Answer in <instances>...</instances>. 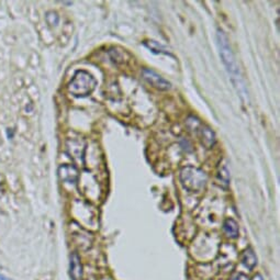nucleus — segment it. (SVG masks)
Masks as SVG:
<instances>
[{
  "instance_id": "f257e3e1",
  "label": "nucleus",
  "mask_w": 280,
  "mask_h": 280,
  "mask_svg": "<svg viewBox=\"0 0 280 280\" xmlns=\"http://www.w3.org/2000/svg\"><path fill=\"white\" fill-rule=\"evenodd\" d=\"M216 41H218V47H219V52L220 56L222 58L223 64L227 67V70L229 71V74L231 75V78L233 84L235 85V87L238 88L241 93H243L242 96L246 97L245 93V87L243 85V80L240 74V70H238V65L235 60V56L232 52L231 45H230L229 39L227 37L222 30L219 29L218 32H216Z\"/></svg>"
},
{
  "instance_id": "f03ea898",
  "label": "nucleus",
  "mask_w": 280,
  "mask_h": 280,
  "mask_svg": "<svg viewBox=\"0 0 280 280\" xmlns=\"http://www.w3.org/2000/svg\"><path fill=\"white\" fill-rule=\"evenodd\" d=\"M179 179L183 187L189 192H200L207 186L208 175L199 167L186 166L180 170Z\"/></svg>"
},
{
  "instance_id": "7ed1b4c3",
  "label": "nucleus",
  "mask_w": 280,
  "mask_h": 280,
  "mask_svg": "<svg viewBox=\"0 0 280 280\" xmlns=\"http://www.w3.org/2000/svg\"><path fill=\"white\" fill-rule=\"evenodd\" d=\"M97 87V80L86 70H77L70 81L67 89L74 97L84 98L89 96Z\"/></svg>"
},
{
  "instance_id": "20e7f679",
  "label": "nucleus",
  "mask_w": 280,
  "mask_h": 280,
  "mask_svg": "<svg viewBox=\"0 0 280 280\" xmlns=\"http://www.w3.org/2000/svg\"><path fill=\"white\" fill-rule=\"evenodd\" d=\"M142 75L144 80L146 81L147 84H150L152 87H154L159 90H168L171 87V84L168 80L165 79L164 77L156 73L155 70H153L151 69H143Z\"/></svg>"
},
{
  "instance_id": "39448f33",
  "label": "nucleus",
  "mask_w": 280,
  "mask_h": 280,
  "mask_svg": "<svg viewBox=\"0 0 280 280\" xmlns=\"http://www.w3.org/2000/svg\"><path fill=\"white\" fill-rule=\"evenodd\" d=\"M196 133L200 139V142L206 148H212L216 143V137L214 131L210 126L206 124H200L196 130Z\"/></svg>"
},
{
  "instance_id": "423d86ee",
  "label": "nucleus",
  "mask_w": 280,
  "mask_h": 280,
  "mask_svg": "<svg viewBox=\"0 0 280 280\" xmlns=\"http://www.w3.org/2000/svg\"><path fill=\"white\" fill-rule=\"evenodd\" d=\"M58 177L64 183L75 184L79 177V171L77 167L70 164H64L58 167Z\"/></svg>"
},
{
  "instance_id": "0eeeda50",
  "label": "nucleus",
  "mask_w": 280,
  "mask_h": 280,
  "mask_svg": "<svg viewBox=\"0 0 280 280\" xmlns=\"http://www.w3.org/2000/svg\"><path fill=\"white\" fill-rule=\"evenodd\" d=\"M70 274L73 280H81L83 278V265L77 253H73L70 257Z\"/></svg>"
},
{
  "instance_id": "6e6552de",
  "label": "nucleus",
  "mask_w": 280,
  "mask_h": 280,
  "mask_svg": "<svg viewBox=\"0 0 280 280\" xmlns=\"http://www.w3.org/2000/svg\"><path fill=\"white\" fill-rule=\"evenodd\" d=\"M223 232L225 235L230 238H236L240 235V228H238V223L232 218L225 219L223 222Z\"/></svg>"
},
{
  "instance_id": "1a4fd4ad",
  "label": "nucleus",
  "mask_w": 280,
  "mask_h": 280,
  "mask_svg": "<svg viewBox=\"0 0 280 280\" xmlns=\"http://www.w3.org/2000/svg\"><path fill=\"white\" fill-rule=\"evenodd\" d=\"M242 264L245 266L246 268L250 270H253L255 268V266L257 265V256L255 254L254 250L252 247L246 248L244 253L242 254Z\"/></svg>"
},
{
  "instance_id": "9d476101",
  "label": "nucleus",
  "mask_w": 280,
  "mask_h": 280,
  "mask_svg": "<svg viewBox=\"0 0 280 280\" xmlns=\"http://www.w3.org/2000/svg\"><path fill=\"white\" fill-rule=\"evenodd\" d=\"M67 152L70 153V156L73 157H81L83 159L84 156V151H85V145L81 144L80 141H75V140H69L66 144Z\"/></svg>"
},
{
  "instance_id": "9b49d317",
  "label": "nucleus",
  "mask_w": 280,
  "mask_h": 280,
  "mask_svg": "<svg viewBox=\"0 0 280 280\" xmlns=\"http://www.w3.org/2000/svg\"><path fill=\"white\" fill-rule=\"evenodd\" d=\"M216 180L223 188H228L230 185V180H231V176H230V170L228 168L227 164H221L218 173H216Z\"/></svg>"
},
{
  "instance_id": "f8f14e48",
  "label": "nucleus",
  "mask_w": 280,
  "mask_h": 280,
  "mask_svg": "<svg viewBox=\"0 0 280 280\" xmlns=\"http://www.w3.org/2000/svg\"><path fill=\"white\" fill-rule=\"evenodd\" d=\"M143 44L145 45V47L148 48V49H151V52L153 53H155V54H166V55H170L171 56V54L170 52L167 49L164 45L161 44L160 42H157V41H154V40H148V41H144Z\"/></svg>"
},
{
  "instance_id": "ddd939ff",
  "label": "nucleus",
  "mask_w": 280,
  "mask_h": 280,
  "mask_svg": "<svg viewBox=\"0 0 280 280\" xmlns=\"http://www.w3.org/2000/svg\"><path fill=\"white\" fill-rule=\"evenodd\" d=\"M45 19H47V22L51 26H56L58 24V22H60V17H58L57 13L54 11L47 12V15H45Z\"/></svg>"
},
{
  "instance_id": "4468645a",
  "label": "nucleus",
  "mask_w": 280,
  "mask_h": 280,
  "mask_svg": "<svg viewBox=\"0 0 280 280\" xmlns=\"http://www.w3.org/2000/svg\"><path fill=\"white\" fill-rule=\"evenodd\" d=\"M230 280H250V278L242 273H237L235 275H233Z\"/></svg>"
},
{
  "instance_id": "2eb2a0df",
  "label": "nucleus",
  "mask_w": 280,
  "mask_h": 280,
  "mask_svg": "<svg viewBox=\"0 0 280 280\" xmlns=\"http://www.w3.org/2000/svg\"><path fill=\"white\" fill-rule=\"evenodd\" d=\"M251 280H264V279H263V277H261V275L257 274V275H255V276L253 277V279H251Z\"/></svg>"
},
{
  "instance_id": "dca6fc26",
  "label": "nucleus",
  "mask_w": 280,
  "mask_h": 280,
  "mask_svg": "<svg viewBox=\"0 0 280 280\" xmlns=\"http://www.w3.org/2000/svg\"><path fill=\"white\" fill-rule=\"evenodd\" d=\"M0 280H8V279L4 276H2V275H0Z\"/></svg>"
}]
</instances>
